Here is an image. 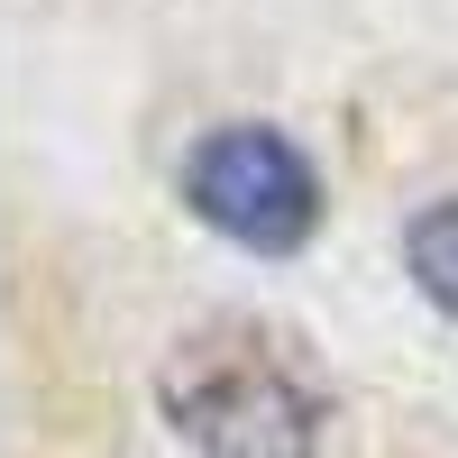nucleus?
Masks as SVG:
<instances>
[{"instance_id":"obj_1","label":"nucleus","mask_w":458,"mask_h":458,"mask_svg":"<svg viewBox=\"0 0 458 458\" xmlns=\"http://www.w3.org/2000/svg\"><path fill=\"white\" fill-rule=\"evenodd\" d=\"M165 412L211 458H312V440H321V394L248 339L183 349L165 376Z\"/></svg>"},{"instance_id":"obj_3","label":"nucleus","mask_w":458,"mask_h":458,"mask_svg":"<svg viewBox=\"0 0 458 458\" xmlns=\"http://www.w3.org/2000/svg\"><path fill=\"white\" fill-rule=\"evenodd\" d=\"M403 257H412V284H422V293L440 302V312L458 321V202H431L422 220H412Z\"/></svg>"},{"instance_id":"obj_2","label":"nucleus","mask_w":458,"mask_h":458,"mask_svg":"<svg viewBox=\"0 0 458 458\" xmlns=\"http://www.w3.org/2000/svg\"><path fill=\"white\" fill-rule=\"evenodd\" d=\"M183 193H193V211L220 229V239H239L257 257L302 248V239H312V211H321L302 147L276 138V129H257V120L211 129L193 147V165H183Z\"/></svg>"}]
</instances>
